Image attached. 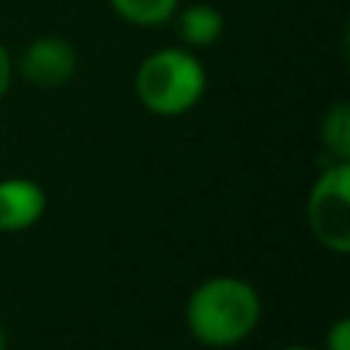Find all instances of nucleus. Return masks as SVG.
Listing matches in <instances>:
<instances>
[{"instance_id":"10","label":"nucleus","mask_w":350,"mask_h":350,"mask_svg":"<svg viewBox=\"0 0 350 350\" xmlns=\"http://www.w3.org/2000/svg\"><path fill=\"white\" fill-rule=\"evenodd\" d=\"M12 74H16V68H12V55H10V49L0 43V102H3V96L10 92Z\"/></svg>"},{"instance_id":"11","label":"nucleus","mask_w":350,"mask_h":350,"mask_svg":"<svg viewBox=\"0 0 350 350\" xmlns=\"http://www.w3.org/2000/svg\"><path fill=\"white\" fill-rule=\"evenodd\" d=\"M280 350H323V347H304V345H289V347H280Z\"/></svg>"},{"instance_id":"3","label":"nucleus","mask_w":350,"mask_h":350,"mask_svg":"<svg viewBox=\"0 0 350 350\" xmlns=\"http://www.w3.org/2000/svg\"><path fill=\"white\" fill-rule=\"evenodd\" d=\"M308 228L323 249L350 252V163L335 160L320 172L308 197Z\"/></svg>"},{"instance_id":"1","label":"nucleus","mask_w":350,"mask_h":350,"mask_svg":"<svg viewBox=\"0 0 350 350\" xmlns=\"http://www.w3.org/2000/svg\"><path fill=\"white\" fill-rule=\"evenodd\" d=\"M261 320V295L243 277H209L191 292L185 323L193 341L206 347H234L255 332Z\"/></svg>"},{"instance_id":"5","label":"nucleus","mask_w":350,"mask_h":350,"mask_svg":"<svg viewBox=\"0 0 350 350\" xmlns=\"http://www.w3.org/2000/svg\"><path fill=\"white\" fill-rule=\"evenodd\" d=\"M46 212V191L34 178H0V234L34 228Z\"/></svg>"},{"instance_id":"6","label":"nucleus","mask_w":350,"mask_h":350,"mask_svg":"<svg viewBox=\"0 0 350 350\" xmlns=\"http://www.w3.org/2000/svg\"><path fill=\"white\" fill-rule=\"evenodd\" d=\"M175 34L187 49H206L224 34V16L212 3H191L175 10Z\"/></svg>"},{"instance_id":"4","label":"nucleus","mask_w":350,"mask_h":350,"mask_svg":"<svg viewBox=\"0 0 350 350\" xmlns=\"http://www.w3.org/2000/svg\"><path fill=\"white\" fill-rule=\"evenodd\" d=\"M77 65L80 59L74 43L55 34H43L37 40H31L22 49V55L12 62L18 77L25 83L37 86V90H59V86H65L77 74Z\"/></svg>"},{"instance_id":"12","label":"nucleus","mask_w":350,"mask_h":350,"mask_svg":"<svg viewBox=\"0 0 350 350\" xmlns=\"http://www.w3.org/2000/svg\"><path fill=\"white\" fill-rule=\"evenodd\" d=\"M0 350H6V332H3V326H0Z\"/></svg>"},{"instance_id":"7","label":"nucleus","mask_w":350,"mask_h":350,"mask_svg":"<svg viewBox=\"0 0 350 350\" xmlns=\"http://www.w3.org/2000/svg\"><path fill=\"white\" fill-rule=\"evenodd\" d=\"M320 142L332 160L350 163V105L338 98L320 120Z\"/></svg>"},{"instance_id":"8","label":"nucleus","mask_w":350,"mask_h":350,"mask_svg":"<svg viewBox=\"0 0 350 350\" xmlns=\"http://www.w3.org/2000/svg\"><path fill=\"white\" fill-rule=\"evenodd\" d=\"M111 10L135 28H160L172 22L181 0H108Z\"/></svg>"},{"instance_id":"9","label":"nucleus","mask_w":350,"mask_h":350,"mask_svg":"<svg viewBox=\"0 0 350 350\" xmlns=\"http://www.w3.org/2000/svg\"><path fill=\"white\" fill-rule=\"evenodd\" d=\"M323 350H350V320L347 317H341V320H335L332 326H329Z\"/></svg>"},{"instance_id":"2","label":"nucleus","mask_w":350,"mask_h":350,"mask_svg":"<svg viewBox=\"0 0 350 350\" xmlns=\"http://www.w3.org/2000/svg\"><path fill=\"white\" fill-rule=\"evenodd\" d=\"M206 92V68L187 46H163L145 55L135 71V96L157 117H181L200 105Z\"/></svg>"}]
</instances>
